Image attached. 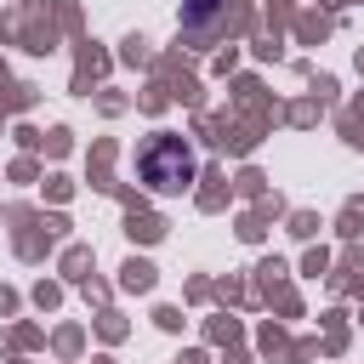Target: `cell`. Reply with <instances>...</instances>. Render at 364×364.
<instances>
[{
  "mask_svg": "<svg viewBox=\"0 0 364 364\" xmlns=\"http://www.w3.org/2000/svg\"><path fill=\"white\" fill-rule=\"evenodd\" d=\"M136 176H142L148 193H182V188L199 176V159H193L188 136L159 131V136H148V142L136 148Z\"/></svg>",
  "mask_w": 364,
  "mask_h": 364,
  "instance_id": "1",
  "label": "cell"
},
{
  "mask_svg": "<svg viewBox=\"0 0 364 364\" xmlns=\"http://www.w3.org/2000/svg\"><path fill=\"white\" fill-rule=\"evenodd\" d=\"M222 23V0H188V11H182V28H188V40H210V28Z\"/></svg>",
  "mask_w": 364,
  "mask_h": 364,
  "instance_id": "2",
  "label": "cell"
}]
</instances>
